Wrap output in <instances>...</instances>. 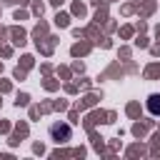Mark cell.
<instances>
[{
    "instance_id": "cell-1",
    "label": "cell",
    "mask_w": 160,
    "mask_h": 160,
    "mask_svg": "<svg viewBox=\"0 0 160 160\" xmlns=\"http://www.w3.org/2000/svg\"><path fill=\"white\" fill-rule=\"evenodd\" d=\"M70 135H72V130H70V125H60V122H55V125H50V138L55 140V142H68L70 140Z\"/></svg>"
},
{
    "instance_id": "cell-2",
    "label": "cell",
    "mask_w": 160,
    "mask_h": 160,
    "mask_svg": "<svg viewBox=\"0 0 160 160\" xmlns=\"http://www.w3.org/2000/svg\"><path fill=\"white\" fill-rule=\"evenodd\" d=\"M145 105H148V112H150V115L160 118V92H152V95H148Z\"/></svg>"
}]
</instances>
